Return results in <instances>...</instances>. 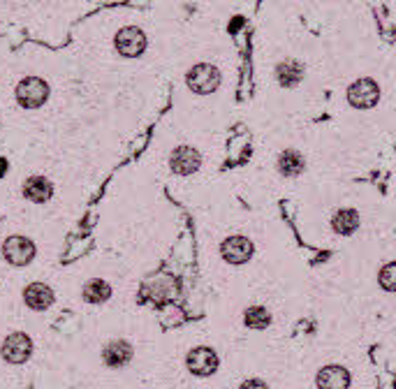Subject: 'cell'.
Instances as JSON below:
<instances>
[{"instance_id":"20","label":"cell","mask_w":396,"mask_h":389,"mask_svg":"<svg viewBox=\"0 0 396 389\" xmlns=\"http://www.w3.org/2000/svg\"><path fill=\"white\" fill-rule=\"evenodd\" d=\"M241 389H269L262 380H257V378H252V380H246V383L241 385Z\"/></svg>"},{"instance_id":"6","label":"cell","mask_w":396,"mask_h":389,"mask_svg":"<svg viewBox=\"0 0 396 389\" xmlns=\"http://www.w3.org/2000/svg\"><path fill=\"white\" fill-rule=\"evenodd\" d=\"M33 343L26 334H12L7 336V341L3 345V357L10 364H23L30 357Z\"/></svg>"},{"instance_id":"5","label":"cell","mask_w":396,"mask_h":389,"mask_svg":"<svg viewBox=\"0 0 396 389\" xmlns=\"http://www.w3.org/2000/svg\"><path fill=\"white\" fill-rule=\"evenodd\" d=\"M144 47H146L144 32H141L139 28H134V26L123 28V30H119V35H116V49L128 58L139 56L141 52H144Z\"/></svg>"},{"instance_id":"9","label":"cell","mask_w":396,"mask_h":389,"mask_svg":"<svg viewBox=\"0 0 396 389\" xmlns=\"http://www.w3.org/2000/svg\"><path fill=\"white\" fill-rule=\"evenodd\" d=\"M199 162H202L199 153L190 146H181L172 153V169L176 174H181V176H188V174L195 172L199 167Z\"/></svg>"},{"instance_id":"14","label":"cell","mask_w":396,"mask_h":389,"mask_svg":"<svg viewBox=\"0 0 396 389\" xmlns=\"http://www.w3.org/2000/svg\"><path fill=\"white\" fill-rule=\"evenodd\" d=\"M276 77L283 86H297L304 77V68L297 61H283L276 68Z\"/></svg>"},{"instance_id":"11","label":"cell","mask_w":396,"mask_h":389,"mask_svg":"<svg viewBox=\"0 0 396 389\" xmlns=\"http://www.w3.org/2000/svg\"><path fill=\"white\" fill-rule=\"evenodd\" d=\"M23 299H26V304L33 311H47L49 306L54 304V292L47 285L33 283L26 287V292H23Z\"/></svg>"},{"instance_id":"10","label":"cell","mask_w":396,"mask_h":389,"mask_svg":"<svg viewBox=\"0 0 396 389\" xmlns=\"http://www.w3.org/2000/svg\"><path fill=\"white\" fill-rule=\"evenodd\" d=\"M350 373L343 366H325L318 373V387L320 389H348Z\"/></svg>"},{"instance_id":"16","label":"cell","mask_w":396,"mask_h":389,"mask_svg":"<svg viewBox=\"0 0 396 389\" xmlns=\"http://www.w3.org/2000/svg\"><path fill=\"white\" fill-rule=\"evenodd\" d=\"M278 169H281L285 176H297V174L304 169V158L297 151H285L278 160Z\"/></svg>"},{"instance_id":"18","label":"cell","mask_w":396,"mask_h":389,"mask_svg":"<svg viewBox=\"0 0 396 389\" xmlns=\"http://www.w3.org/2000/svg\"><path fill=\"white\" fill-rule=\"evenodd\" d=\"M243 320H246V325L252 329H264L269 322H272V316H269V311L264 306H252V309L246 311Z\"/></svg>"},{"instance_id":"15","label":"cell","mask_w":396,"mask_h":389,"mask_svg":"<svg viewBox=\"0 0 396 389\" xmlns=\"http://www.w3.org/2000/svg\"><path fill=\"white\" fill-rule=\"evenodd\" d=\"M332 225L336 232H341V234H352L357 227H359V216L357 211L352 209H345V211H339L332 220Z\"/></svg>"},{"instance_id":"19","label":"cell","mask_w":396,"mask_h":389,"mask_svg":"<svg viewBox=\"0 0 396 389\" xmlns=\"http://www.w3.org/2000/svg\"><path fill=\"white\" fill-rule=\"evenodd\" d=\"M394 274H396V264H387V267L380 271V285L385 287V289H392L396 287V283H394Z\"/></svg>"},{"instance_id":"1","label":"cell","mask_w":396,"mask_h":389,"mask_svg":"<svg viewBox=\"0 0 396 389\" xmlns=\"http://www.w3.org/2000/svg\"><path fill=\"white\" fill-rule=\"evenodd\" d=\"M221 84V72H218L214 65H195L190 72H188V86L195 90L199 95H206V93H214Z\"/></svg>"},{"instance_id":"13","label":"cell","mask_w":396,"mask_h":389,"mask_svg":"<svg viewBox=\"0 0 396 389\" xmlns=\"http://www.w3.org/2000/svg\"><path fill=\"white\" fill-rule=\"evenodd\" d=\"M103 357H105V361L109 364V366H123V364H128L130 357H132V347L125 341H112L105 347Z\"/></svg>"},{"instance_id":"12","label":"cell","mask_w":396,"mask_h":389,"mask_svg":"<svg viewBox=\"0 0 396 389\" xmlns=\"http://www.w3.org/2000/svg\"><path fill=\"white\" fill-rule=\"evenodd\" d=\"M23 195L28 197L30 202H47L49 197H52V184H49L47 179H42V176H30L26 181V186H23Z\"/></svg>"},{"instance_id":"3","label":"cell","mask_w":396,"mask_h":389,"mask_svg":"<svg viewBox=\"0 0 396 389\" xmlns=\"http://www.w3.org/2000/svg\"><path fill=\"white\" fill-rule=\"evenodd\" d=\"M3 255L14 267H23V264H28L35 258V246L26 237H10L3 246Z\"/></svg>"},{"instance_id":"4","label":"cell","mask_w":396,"mask_h":389,"mask_svg":"<svg viewBox=\"0 0 396 389\" xmlns=\"http://www.w3.org/2000/svg\"><path fill=\"white\" fill-rule=\"evenodd\" d=\"M378 97H380V88L373 79H359L348 88V100L352 107L366 109V107H373L378 102Z\"/></svg>"},{"instance_id":"2","label":"cell","mask_w":396,"mask_h":389,"mask_svg":"<svg viewBox=\"0 0 396 389\" xmlns=\"http://www.w3.org/2000/svg\"><path fill=\"white\" fill-rule=\"evenodd\" d=\"M49 97V86L37 77H28L23 79L19 86H16V100L23 107H40Z\"/></svg>"},{"instance_id":"8","label":"cell","mask_w":396,"mask_h":389,"mask_svg":"<svg viewBox=\"0 0 396 389\" xmlns=\"http://www.w3.org/2000/svg\"><path fill=\"white\" fill-rule=\"evenodd\" d=\"M221 251H223V258L230 264H243L250 260L252 244L246 237H230L227 241H223Z\"/></svg>"},{"instance_id":"17","label":"cell","mask_w":396,"mask_h":389,"mask_svg":"<svg viewBox=\"0 0 396 389\" xmlns=\"http://www.w3.org/2000/svg\"><path fill=\"white\" fill-rule=\"evenodd\" d=\"M109 294H112V287H109L105 280H91V283L83 287V299L91 301V304L107 301Z\"/></svg>"},{"instance_id":"7","label":"cell","mask_w":396,"mask_h":389,"mask_svg":"<svg viewBox=\"0 0 396 389\" xmlns=\"http://www.w3.org/2000/svg\"><path fill=\"white\" fill-rule=\"evenodd\" d=\"M188 369L195 376H211L218 369V357L211 347H195L188 354Z\"/></svg>"}]
</instances>
